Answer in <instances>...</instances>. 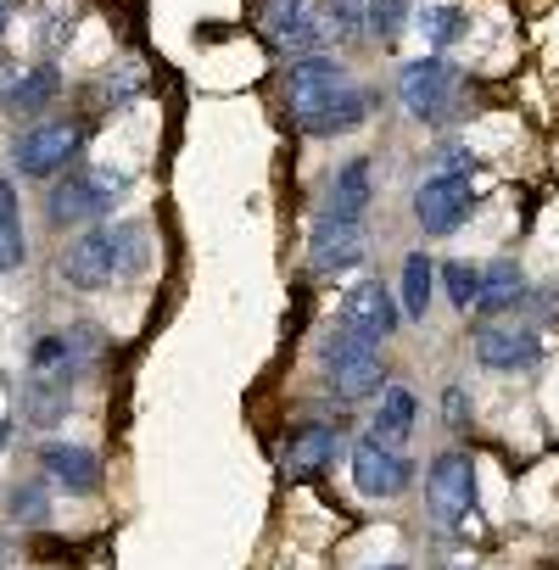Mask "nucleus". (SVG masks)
<instances>
[{
  "instance_id": "nucleus-14",
  "label": "nucleus",
  "mask_w": 559,
  "mask_h": 570,
  "mask_svg": "<svg viewBox=\"0 0 559 570\" xmlns=\"http://www.w3.org/2000/svg\"><path fill=\"white\" fill-rule=\"evenodd\" d=\"M370 112H375V90H364V85H342V90L325 96L314 112L292 118V129H297V135H314V140H331V135H347V129L370 124Z\"/></svg>"
},
{
  "instance_id": "nucleus-11",
  "label": "nucleus",
  "mask_w": 559,
  "mask_h": 570,
  "mask_svg": "<svg viewBox=\"0 0 559 570\" xmlns=\"http://www.w3.org/2000/svg\"><path fill=\"white\" fill-rule=\"evenodd\" d=\"M353 487H359V498H370V503H386V498H398L403 487H409V459L392 448V442H381V436H359L353 442Z\"/></svg>"
},
{
  "instance_id": "nucleus-10",
  "label": "nucleus",
  "mask_w": 559,
  "mask_h": 570,
  "mask_svg": "<svg viewBox=\"0 0 559 570\" xmlns=\"http://www.w3.org/2000/svg\"><path fill=\"white\" fill-rule=\"evenodd\" d=\"M398 325H403V308L392 303V292H386L381 279L353 285L347 303H342V314H336V331H347V336H359V342H370V347L392 342Z\"/></svg>"
},
{
  "instance_id": "nucleus-15",
  "label": "nucleus",
  "mask_w": 559,
  "mask_h": 570,
  "mask_svg": "<svg viewBox=\"0 0 559 570\" xmlns=\"http://www.w3.org/2000/svg\"><path fill=\"white\" fill-rule=\"evenodd\" d=\"M336 453H342V431L325 425V420H308V425H297V431L286 436L280 470H286L292 481H314V475H325V470L336 464Z\"/></svg>"
},
{
  "instance_id": "nucleus-31",
  "label": "nucleus",
  "mask_w": 559,
  "mask_h": 570,
  "mask_svg": "<svg viewBox=\"0 0 559 570\" xmlns=\"http://www.w3.org/2000/svg\"><path fill=\"white\" fill-rule=\"evenodd\" d=\"M12 442V420H0V448H7Z\"/></svg>"
},
{
  "instance_id": "nucleus-13",
  "label": "nucleus",
  "mask_w": 559,
  "mask_h": 570,
  "mask_svg": "<svg viewBox=\"0 0 559 570\" xmlns=\"http://www.w3.org/2000/svg\"><path fill=\"white\" fill-rule=\"evenodd\" d=\"M475 358H481L487 370H498V375L537 370V364H542V336H537L531 325H514V320L481 325V331H475Z\"/></svg>"
},
{
  "instance_id": "nucleus-4",
  "label": "nucleus",
  "mask_w": 559,
  "mask_h": 570,
  "mask_svg": "<svg viewBox=\"0 0 559 570\" xmlns=\"http://www.w3.org/2000/svg\"><path fill=\"white\" fill-rule=\"evenodd\" d=\"M85 140H90V129L79 118H40L12 140V168L23 179H57L85 151Z\"/></svg>"
},
{
  "instance_id": "nucleus-28",
  "label": "nucleus",
  "mask_w": 559,
  "mask_h": 570,
  "mask_svg": "<svg viewBox=\"0 0 559 570\" xmlns=\"http://www.w3.org/2000/svg\"><path fill=\"white\" fill-rule=\"evenodd\" d=\"M442 403H448V425H453V431H464V425H470V397H464V386H448V397H442Z\"/></svg>"
},
{
  "instance_id": "nucleus-30",
  "label": "nucleus",
  "mask_w": 559,
  "mask_h": 570,
  "mask_svg": "<svg viewBox=\"0 0 559 570\" xmlns=\"http://www.w3.org/2000/svg\"><path fill=\"white\" fill-rule=\"evenodd\" d=\"M336 12H364V0H336Z\"/></svg>"
},
{
  "instance_id": "nucleus-20",
  "label": "nucleus",
  "mask_w": 559,
  "mask_h": 570,
  "mask_svg": "<svg viewBox=\"0 0 559 570\" xmlns=\"http://www.w3.org/2000/svg\"><path fill=\"white\" fill-rule=\"evenodd\" d=\"M520 297H526V274H520L514 257H498V263L481 268V303H475V314H509Z\"/></svg>"
},
{
  "instance_id": "nucleus-25",
  "label": "nucleus",
  "mask_w": 559,
  "mask_h": 570,
  "mask_svg": "<svg viewBox=\"0 0 559 570\" xmlns=\"http://www.w3.org/2000/svg\"><path fill=\"white\" fill-rule=\"evenodd\" d=\"M414 23H420V35H425L431 51H448V46L464 35V12H459V7H420Z\"/></svg>"
},
{
  "instance_id": "nucleus-16",
  "label": "nucleus",
  "mask_w": 559,
  "mask_h": 570,
  "mask_svg": "<svg viewBox=\"0 0 559 570\" xmlns=\"http://www.w3.org/2000/svg\"><path fill=\"white\" fill-rule=\"evenodd\" d=\"M40 470H46V481H57L73 498L101 487V459L79 442H40Z\"/></svg>"
},
{
  "instance_id": "nucleus-12",
  "label": "nucleus",
  "mask_w": 559,
  "mask_h": 570,
  "mask_svg": "<svg viewBox=\"0 0 559 570\" xmlns=\"http://www.w3.org/2000/svg\"><path fill=\"white\" fill-rule=\"evenodd\" d=\"M359 263H364V224L320 213L314 229H308V268L314 274H347Z\"/></svg>"
},
{
  "instance_id": "nucleus-32",
  "label": "nucleus",
  "mask_w": 559,
  "mask_h": 570,
  "mask_svg": "<svg viewBox=\"0 0 559 570\" xmlns=\"http://www.w3.org/2000/svg\"><path fill=\"white\" fill-rule=\"evenodd\" d=\"M370 570H409V564H370Z\"/></svg>"
},
{
  "instance_id": "nucleus-2",
  "label": "nucleus",
  "mask_w": 559,
  "mask_h": 570,
  "mask_svg": "<svg viewBox=\"0 0 559 570\" xmlns=\"http://www.w3.org/2000/svg\"><path fill=\"white\" fill-rule=\"evenodd\" d=\"M129 196V174L112 168V163H96V168H73L51 185L46 196V218L51 229H96L112 218V207Z\"/></svg>"
},
{
  "instance_id": "nucleus-21",
  "label": "nucleus",
  "mask_w": 559,
  "mask_h": 570,
  "mask_svg": "<svg viewBox=\"0 0 559 570\" xmlns=\"http://www.w3.org/2000/svg\"><path fill=\"white\" fill-rule=\"evenodd\" d=\"M414 420H420V397L409 392V386H386L381 392V409H375V425H370V436H381V442H403L409 431H414Z\"/></svg>"
},
{
  "instance_id": "nucleus-33",
  "label": "nucleus",
  "mask_w": 559,
  "mask_h": 570,
  "mask_svg": "<svg viewBox=\"0 0 559 570\" xmlns=\"http://www.w3.org/2000/svg\"><path fill=\"white\" fill-rule=\"evenodd\" d=\"M453 570H470V564H453Z\"/></svg>"
},
{
  "instance_id": "nucleus-18",
  "label": "nucleus",
  "mask_w": 559,
  "mask_h": 570,
  "mask_svg": "<svg viewBox=\"0 0 559 570\" xmlns=\"http://www.w3.org/2000/svg\"><path fill=\"white\" fill-rule=\"evenodd\" d=\"M68 397H73V375H29L23 386V420L51 431L68 420Z\"/></svg>"
},
{
  "instance_id": "nucleus-5",
  "label": "nucleus",
  "mask_w": 559,
  "mask_h": 570,
  "mask_svg": "<svg viewBox=\"0 0 559 570\" xmlns=\"http://www.w3.org/2000/svg\"><path fill=\"white\" fill-rule=\"evenodd\" d=\"M325 381L342 403H364V397H381L386 392V364H381V347L347 336V331H331L325 342Z\"/></svg>"
},
{
  "instance_id": "nucleus-24",
  "label": "nucleus",
  "mask_w": 559,
  "mask_h": 570,
  "mask_svg": "<svg viewBox=\"0 0 559 570\" xmlns=\"http://www.w3.org/2000/svg\"><path fill=\"white\" fill-rule=\"evenodd\" d=\"M409 23H414V0H364V29H370L375 40L392 46Z\"/></svg>"
},
{
  "instance_id": "nucleus-3",
  "label": "nucleus",
  "mask_w": 559,
  "mask_h": 570,
  "mask_svg": "<svg viewBox=\"0 0 559 570\" xmlns=\"http://www.w3.org/2000/svg\"><path fill=\"white\" fill-rule=\"evenodd\" d=\"M459 90H464V79H459V68L448 57H420V62H409L398 73V101L425 129H442L459 112Z\"/></svg>"
},
{
  "instance_id": "nucleus-23",
  "label": "nucleus",
  "mask_w": 559,
  "mask_h": 570,
  "mask_svg": "<svg viewBox=\"0 0 559 570\" xmlns=\"http://www.w3.org/2000/svg\"><path fill=\"white\" fill-rule=\"evenodd\" d=\"M431 292H437V263L425 257V252H409L403 257V320H425V308H431Z\"/></svg>"
},
{
  "instance_id": "nucleus-7",
  "label": "nucleus",
  "mask_w": 559,
  "mask_h": 570,
  "mask_svg": "<svg viewBox=\"0 0 559 570\" xmlns=\"http://www.w3.org/2000/svg\"><path fill=\"white\" fill-rule=\"evenodd\" d=\"M425 509H431V520L442 531H459L470 520V509H475V464H470V453L453 448V453L431 459V470H425Z\"/></svg>"
},
{
  "instance_id": "nucleus-29",
  "label": "nucleus",
  "mask_w": 559,
  "mask_h": 570,
  "mask_svg": "<svg viewBox=\"0 0 559 570\" xmlns=\"http://www.w3.org/2000/svg\"><path fill=\"white\" fill-rule=\"evenodd\" d=\"M12 29V0H0V35Z\"/></svg>"
},
{
  "instance_id": "nucleus-22",
  "label": "nucleus",
  "mask_w": 559,
  "mask_h": 570,
  "mask_svg": "<svg viewBox=\"0 0 559 570\" xmlns=\"http://www.w3.org/2000/svg\"><path fill=\"white\" fill-rule=\"evenodd\" d=\"M146 85H151V73H146L140 62H118V68H107V73L96 79V101H101L107 112H124V107H135V101L146 96Z\"/></svg>"
},
{
  "instance_id": "nucleus-6",
  "label": "nucleus",
  "mask_w": 559,
  "mask_h": 570,
  "mask_svg": "<svg viewBox=\"0 0 559 570\" xmlns=\"http://www.w3.org/2000/svg\"><path fill=\"white\" fill-rule=\"evenodd\" d=\"M257 29H263V40L280 57H292V62L325 57V40H331L325 18L314 12V0H263V7H257Z\"/></svg>"
},
{
  "instance_id": "nucleus-9",
  "label": "nucleus",
  "mask_w": 559,
  "mask_h": 570,
  "mask_svg": "<svg viewBox=\"0 0 559 570\" xmlns=\"http://www.w3.org/2000/svg\"><path fill=\"white\" fill-rule=\"evenodd\" d=\"M475 207V185L470 174H425L414 185V224L425 235H453Z\"/></svg>"
},
{
  "instance_id": "nucleus-17",
  "label": "nucleus",
  "mask_w": 559,
  "mask_h": 570,
  "mask_svg": "<svg viewBox=\"0 0 559 570\" xmlns=\"http://www.w3.org/2000/svg\"><path fill=\"white\" fill-rule=\"evenodd\" d=\"M375 202V163L370 157H347L331 179V196H325V213L331 218H364Z\"/></svg>"
},
{
  "instance_id": "nucleus-8",
  "label": "nucleus",
  "mask_w": 559,
  "mask_h": 570,
  "mask_svg": "<svg viewBox=\"0 0 559 570\" xmlns=\"http://www.w3.org/2000/svg\"><path fill=\"white\" fill-rule=\"evenodd\" d=\"M57 96H62V68L57 62H46V57L40 62H0V107L7 112L40 124L57 107Z\"/></svg>"
},
{
  "instance_id": "nucleus-27",
  "label": "nucleus",
  "mask_w": 559,
  "mask_h": 570,
  "mask_svg": "<svg viewBox=\"0 0 559 570\" xmlns=\"http://www.w3.org/2000/svg\"><path fill=\"white\" fill-rule=\"evenodd\" d=\"M12 520H18V525H29V531L51 520V498H46V487H40V481L12 487Z\"/></svg>"
},
{
  "instance_id": "nucleus-19",
  "label": "nucleus",
  "mask_w": 559,
  "mask_h": 570,
  "mask_svg": "<svg viewBox=\"0 0 559 570\" xmlns=\"http://www.w3.org/2000/svg\"><path fill=\"white\" fill-rule=\"evenodd\" d=\"M29 263V235H23V202L18 185L0 179V274H18Z\"/></svg>"
},
{
  "instance_id": "nucleus-26",
  "label": "nucleus",
  "mask_w": 559,
  "mask_h": 570,
  "mask_svg": "<svg viewBox=\"0 0 559 570\" xmlns=\"http://www.w3.org/2000/svg\"><path fill=\"white\" fill-rule=\"evenodd\" d=\"M437 274H442V285H448V303H453L459 314H470V308L481 303V268H475V263H442Z\"/></svg>"
},
{
  "instance_id": "nucleus-1",
  "label": "nucleus",
  "mask_w": 559,
  "mask_h": 570,
  "mask_svg": "<svg viewBox=\"0 0 559 570\" xmlns=\"http://www.w3.org/2000/svg\"><path fill=\"white\" fill-rule=\"evenodd\" d=\"M146 257H151L146 224H135V218L112 224V218H107V224H96V229H79V235L62 246L57 274H62V285H73V292H107V285L140 274Z\"/></svg>"
}]
</instances>
